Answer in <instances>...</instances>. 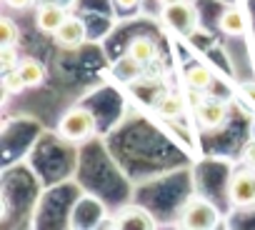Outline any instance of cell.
<instances>
[{
  "instance_id": "cell-16",
  "label": "cell",
  "mask_w": 255,
  "mask_h": 230,
  "mask_svg": "<svg viewBox=\"0 0 255 230\" xmlns=\"http://www.w3.org/2000/svg\"><path fill=\"white\" fill-rule=\"evenodd\" d=\"M20 55H18V50H15V45H0V68H3V73L5 70H15L18 65H20Z\"/></svg>"
},
{
  "instance_id": "cell-5",
  "label": "cell",
  "mask_w": 255,
  "mask_h": 230,
  "mask_svg": "<svg viewBox=\"0 0 255 230\" xmlns=\"http://www.w3.org/2000/svg\"><path fill=\"white\" fill-rule=\"evenodd\" d=\"M65 18H68L65 5L55 3V0H45V3H40L38 10H35V25H38V30L50 33V35L65 23Z\"/></svg>"
},
{
  "instance_id": "cell-12",
  "label": "cell",
  "mask_w": 255,
  "mask_h": 230,
  "mask_svg": "<svg viewBox=\"0 0 255 230\" xmlns=\"http://www.w3.org/2000/svg\"><path fill=\"white\" fill-rule=\"evenodd\" d=\"M185 80H188V88L193 93H203L213 85V73L205 65H190L185 73Z\"/></svg>"
},
{
  "instance_id": "cell-6",
  "label": "cell",
  "mask_w": 255,
  "mask_h": 230,
  "mask_svg": "<svg viewBox=\"0 0 255 230\" xmlns=\"http://www.w3.org/2000/svg\"><path fill=\"white\" fill-rule=\"evenodd\" d=\"M195 113H198V120H200L203 128L215 130V128L225 125V120H228V103L225 100H218V98L203 100V103H198V110Z\"/></svg>"
},
{
  "instance_id": "cell-20",
  "label": "cell",
  "mask_w": 255,
  "mask_h": 230,
  "mask_svg": "<svg viewBox=\"0 0 255 230\" xmlns=\"http://www.w3.org/2000/svg\"><path fill=\"white\" fill-rule=\"evenodd\" d=\"M160 5H173V3H180V0H158Z\"/></svg>"
},
{
  "instance_id": "cell-15",
  "label": "cell",
  "mask_w": 255,
  "mask_h": 230,
  "mask_svg": "<svg viewBox=\"0 0 255 230\" xmlns=\"http://www.w3.org/2000/svg\"><path fill=\"white\" fill-rule=\"evenodd\" d=\"M143 70H145V65H140L138 60H133L130 55H128L123 63H118V68H115V75H118V78H128V80H133V78H138Z\"/></svg>"
},
{
  "instance_id": "cell-2",
  "label": "cell",
  "mask_w": 255,
  "mask_h": 230,
  "mask_svg": "<svg viewBox=\"0 0 255 230\" xmlns=\"http://www.w3.org/2000/svg\"><path fill=\"white\" fill-rule=\"evenodd\" d=\"M95 130V118L93 113L85 108H73L63 115V120L58 125V135L65 140H85Z\"/></svg>"
},
{
  "instance_id": "cell-18",
  "label": "cell",
  "mask_w": 255,
  "mask_h": 230,
  "mask_svg": "<svg viewBox=\"0 0 255 230\" xmlns=\"http://www.w3.org/2000/svg\"><path fill=\"white\" fill-rule=\"evenodd\" d=\"M5 5H10L15 10H25V8L33 5V0H5Z\"/></svg>"
},
{
  "instance_id": "cell-3",
  "label": "cell",
  "mask_w": 255,
  "mask_h": 230,
  "mask_svg": "<svg viewBox=\"0 0 255 230\" xmlns=\"http://www.w3.org/2000/svg\"><path fill=\"white\" fill-rule=\"evenodd\" d=\"M220 215L213 203L205 198H190L183 210V225L185 228H218Z\"/></svg>"
},
{
  "instance_id": "cell-4",
  "label": "cell",
  "mask_w": 255,
  "mask_h": 230,
  "mask_svg": "<svg viewBox=\"0 0 255 230\" xmlns=\"http://www.w3.org/2000/svg\"><path fill=\"white\" fill-rule=\"evenodd\" d=\"M228 198L235 208L255 205V170H235L228 183Z\"/></svg>"
},
{
  "instance_id": "cell-10",
  "label": "cell",
  "mask_w": 255,
  "mask_h": 230,
  "mask_svg": "<svg viewBox=\"0 0 255 230\" xmlns=\"http://www.w3.org/2000/svg\"><path fill=\"white\" fill-rule=\"evenodd\" d=\"M18 73L23 75L28 88H40L45 83V65L38 58H23L18 65Z\"/></svg>"
},
{
  "instance_id": "cell-8",
  "label": "cell",
  "mask_w": 255,
  "mask_h": 230,
  "mask_svg": "<svg viewBox=\"0 0 255 230\" xmlns=\"http://www.w3.org/2000/svg\"><path fill=\"white\" fill-rule=\"evenodd\" d=\"M218 25H220V30L225 35L235 38V35H243L248 30V18H245V13L240 8H225L220 20H218Z\"/></svg>"
},
{
  "instance_id": "cell-1",
  "label": "cell",
  "mask_w": 255,
  "mask_h": 230,
  "mask_svg": "<svg viewBox=\"0 0 255 230\" xmlns=\"http://www.w3.org/2000/svg\"><path fill=\"white\" fill-rule=\"evenodd\" d=\"M160 18H163V23L173 33H178L183 38L185 35H193L195 28H198V13H195L190 0H180V3H173V5H163Z\"/></svg>"
},
{
  "instance_id": "cell-11",
  "label": "cell",
  "mask_w": 255,
  "mask_h": 230,
  "mask_svg": "<svg viewBox=\"0 0 255 230\" xmlns=\"http://www.w3.org/2000/svg\"><path fill=\"white\" fill-rule=\"evenodd\" d=\"M155 43L150 40V38H145V35H138V38H133L130 40V45H128V55H130L133 60H138L140 65H148V63H153L155 60Z\"/></svg>"
},
{
  "instance_id": "cell-13",
  "label": "cell",
  "mask_w": 255,
  "mask_h": 230,
  "mask_svg": "<svg viewBox=\"0 0 255 230\" xmlns=\"http://www.w3.org/2000/svg\"><path fill=\"white\" fill-rule=\"evenodd\" d=\"M20 40V28L8 15L0 18V45H15Z\"/></svg>"
},
{
  "instance_id": "cell-17",
  "label": "cell",
  "mask_w": 255,
  "mask_h": 230,
  "mask_svg": "<svg viewBox=\"0 0 255 230\" xmlns=\"http://www.w3.org/2000/svg\"><path fill=\"white\" fill-rule=\"evenodd\" d=\"M243 160H245L248 165L255 168V140H250V143L245 145V150H243Z\"/></svg>"
},
{
  "instance_id": "cell-14",
  "label": "cell",
  "mask_w": 255,
  "mask_h": 230,
  "mask_svg": "<svg viewBox=\"0 0 255 230\" xmlns=\"http://www.w3.org/2000/svg\"><path fill=\"white\" fill-rule=\"evenodd\" d=\"M25 88H28V85H25L23 75L18 73V68L3 73V98H8V95H13V93H23Z\"/></svg>"
},
{
  "instance_id": "cell-7",
  "label": "cell",
  "mask_w": 255,
  "mask_h": 230,
  "mask_svg": "<svg viewBox=\"0 0 255 230\" xmlns=\"http://www.w3.org/2000/svg\"><path fill=\"white\" fill-rule=\"evenodd\" d=\"M53 38H55V43L60 45V48H78V45H83V40H85V25L78 20V18H65V23L53 33Z\"/></svg>"
},
{
  "instance_id": "cell-9",
  "label": "cell",
  "mask_w": 255,
  "mask_h": 230,
  "mask_svg": "<svg viewBox=\"0 0 255 230\" xmlns=\"http://www.w3.org/2000/svg\"><path fill=\"white\" fill-rule=\"evenodd\" d=\"M153 108H155V113L160 115V118L173 120V118H178V115H183V98H178L173 93H160V95L153 98Z\"/></svg>"
},
{
  "instance_id": "cell-19",
  "label": "cell",
  "mask_w": 255,
  "mask_h": 230,
  "mask_svg": "<svg viewBox=\"0 0 255 230\" xmlns=\"http://www.w3.org/2000/svg\"><path fill=\"white\" fill-rule=\"evenodd\" d=\"M113 3L118 5V8H123V10H130V8H135L140 0H113Z\"/></svg>"
}]
</instances>
